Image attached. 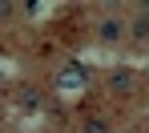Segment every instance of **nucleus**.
Wrapping results in <instances>:
<instances>
[{"label":"nucleus","mask_w":149,"mask_h":133,"mask_svg":"<svg viewBox=\"0 0 149 133\" xmlns=\"http://www.w3.org/2000/svg\"><path fill=\"white\" fill-rule=\"evenodd\" d=\"M133 32H137V36H149V16H137V20H133Z\"/></svg>","instance_id":"obj_2"},{"label":"nucleus","mask_w":149,"mask_h":133,"mask_svg":"<svg viewBox=\"0 0 149 133\" xmlns=\"http://www.w3.org/2000/svg\"><path fill=\"white\" fill-rule=\"evenodd\" d=\"M117 36H121V20L117 16H105L101 20V40H117Z\"/></svg>","instance_id":"obj_1"}]
</instances>
